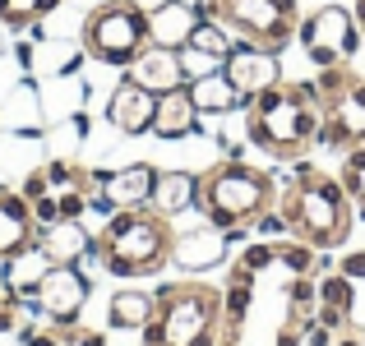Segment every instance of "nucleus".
Here are the masks:
<instances>
[{
	"instance_id": "aec40b11",
	"label": "nucleus",
	"mask_w": 365,
	"mask_h": 346,
	"mask_svg": "<svg viewBox=\"0 0 365 346\" xmlns=\"http://www.w3.org/2000/svg\"><path fill=\"white\" fill-rule=\"evenodd\" d=\"M199 19H204V14H199L190 0H171L167 9L148 14V23H153V42H158V46H185Z\"/></svg>"
},
{
	"instance_id": "c85d7f7f",
	"label": "nucleus",
	"mask_w": 365,
	"mask_h": 346,
	"mask_svg": "<svg viewBox=\"0 0 365 346\" xmlns=\"http://www.w3.org/2000/svg\"><path fill=\"white\" fill-rule=\"evenodd\" d=\"M19 310H24V300L0 282V332H14L19 328Z\"/></svg>"
},
{
	"instance_id": "f3484780",
	"label": "nucleus",
	"mask_w": 365,
	"mask_h": 346,
	"mask_svg": "<svg viewBox=\"0 0 365 346\" xmlns=\"http://www.w3.org/2000/svg\"><path fill=\"white\" fill-rule=\"evenodd\" d=\"M37 249L51 263H79L83 254H93V236L83 226V217L79 222H51V226L37 231Z\"/></svg>"
},
{
	"instance_id": "bb28decb",
	"label": "nucleus",
	"mask_w": 365,
	"mask_h": 346,
	"mask_svg": "<svg viewBox=\"0 0 365 346\" xmlns=\"http://www.w3.org/2000/svg\"><path fill=\"white\" fill-rule=\"evenodd\" d=\"M338 180L351 194V204L365 213V143L361 148H347V157H342V167H338Z\"/></svg>"
},
{
	"instance_id": "20e7f679",
	"label": "nucleus",
	"mask_w": 365,
	"mask_h": 346,
	"mask_svg": "<svg viewBox=\"0 0 365 346\" xmlns=\"http://www.w3.org/2000/svg\"><path fill=\"white\" fill-rule=\"evenodd\" d=\"M222 332V286L185 277L153 291V319L143 323L139 346H217Z\"/></svg>"
},
{
	"instance_id": "5701e85b",
	"label": "nucleus",
	"mask_w": 365,
	"mask_h": 346,
	"mask_svg": "<svg viewBox=\"0 0 365 346\" xmlns=\"http://www.w3.org/2000/svg\"><path fill=\"white\" fill-rule=\"evenodd\" d=\"M217 254H222L217 226H204V231H190V236H176V249H171V258H176L180 268H208V263H217Z\"/></svg>"
},
{
	"instance_id": "393cba45",
	"label": "nucleus",
	"mask_w": 365,
	"mask_h": 346,
	"mask_svg": "<svg viewBox=\"0 0 365 346\" xmlns=\"http://www.w3.org/2000/svg\"><path fill=\"white\" fill-rule=\"evenodd\" d=\"M338 273L351 277V314H347V328H351V332H365V249H361V254H347V258H342Z\"/></svg>"
},
{
	"instance_id": "f8f14e48",
	"label": "nucleus",
	"mask_w": 365,
	"mask_h": 346,
	"mask_svg": "<svg viewBox=\"0 0 365 346\" xmlns=\"http://www.w3.org/2000/svg\"><path fill=\"white\" fill-rule=\"evenodd\" d=\"M222 70H227V79L236 83V93H241L245 102L255 98V93L273 88V83H282V65H277V56L259 51V46H245V42H236V51L222 61Z\"/></svg>"
},
{
	"instance_id": "dca6fc26",
	"label": "nucleus",
	"mask_w": 365,
	"mask_h": 346,
	"mask_svg": "<svg viewBox=\"0 0 365 346\" xmlns=\"http://www.w3.org/2000/svg\"><path fill=\"white\" fill-rule=\"evenodd\" d=\"M195 130H199V107H195V98H190V88L162 93L148 134H158V139H190Z\"/></svg>"
},
{
	"instance_id": "a878e982",
	"label": "nucleus",
	"mask_w": 365,
	"mask_h": 346,
	"mask_svg": "<svg viewBox=\"0 0 365 346\" xmlns=\"http://www.w3.org/2000/svg\"><path fill=\"white\" fill-rule=\"evenodd\" d=\"M185 46H199V51H208V56H217V61H227V56L236 51V42H232V33H227L217 19H199L195 23V33H190V42Z\"/></svg>"
},
{
	"instance_id": "f03ea898",
	"label": "nucleus",
	"mask_w": 365,
	"mask_h": 346,
	"mask_svg": "<svg viewBox=\"0 0 365 346\" xmlns=\"http://www.w3.org/2000/svg\"><path fill=\"white\" fill-rule=\"evenodd\" d=\"M277 217L287 222V236L314 245L319 254L342 249L356 226V204L342 189L338 176L319 167H301L282 189H277Z\"/></svg>"
},
{
	"instance_id": "473e14b6",
	"label": "nucleus",
	"mask_w": 365,
	"mask_h": 346,
	"mask_svg": "<svg viewBox=\"0 0 365 346\" xmlns=\"http://www.w3.org/2000/svg\"><path fill=\"white\" fill-rule=\"evenodd\" d=\"M0 51H5V37H0Z\"/></svg>"
},
{
	"instance_id": "6ab92c4d",
	"label": "nucleus",
	"mask_w": 365,
	"mask_h": 346,
	"mask_svg": "<svg viewBox=\"0 0 365 346\" xmlns=\"http://www.w3.org/2000/svg\"><path fill=\"white\" fill-rule=\"evenodd\" d=\"M46 268H51V258H46L37 245H28V249H19L14 258H5V273H0V282H5L9 291L19 295V300H33V291H37V282L46 277Z\"/></svg>"
},
{
	"instance_id": "f257e3e1",
	"label": "nucleus",
	"mask_w": 365,
	"mask_h": 346,
	"mask_svg": "<svg viewBox=\"0 0 365 346\" xmlns=\"http://www.w3.org/2000/svg\"><path fill=\"white\" fill-rule=\"evenodd\" d=\"M319 88L314 83H273L245 102V139L273 162H301L319 143Z\"/></svg>"
},
{
	"instance_id": "412c9836",
	"label": "nucleus",
	"mask_w": 365,
	"mask_h": 346,
	"mask_svg": "<svg viewBox=\"0 0 365 346\" xmlns=\"http://www.w3.org/2000/svg\"><path fill=\"white\" fill-rule=\"evenodd\" d=\"M148 319H153V291H134V286H125V291L111 295V305H107V323H111V328L143 332Z\"/></svg>"
},
{
	"instance_id": "2f4dec72",
	"label": "nucleus",
	"mask_w": 365,
	"mask_h": 346,
	"mask_svg": "<svg viewBox=\"0 0 365 346\" xmlns=\"http://www.w3.org/2000/svg\"><path fill=\"white\" fill-rule=\"evenodd\" d=\"M338 346H361V332H356V337H347V342H338Z\"/></svg>"
},
{
	"instance_id": "4468645a",
	"label": "nucleus",
	"mask_w": 365,
	"mask_h": 346,
	"mask_svg": "<svg viewBox=\"0 0 365 346\" xmlns=\"http://www.w3.org/2000/svg\"><path fill=\"white\" fill-rule=\"evenodd\" d=\"M37 245V217H33V204H28L19 189L0 185V263L14 258L19 249Z\"/></svg>"
},
{
	"instance_id": "1a4fd4ad",
	"label": "nucleus",
	"mask_w": 365,
	"mask_h": 346,
	"mask_svg": "<svg viewBox=\"0 0 365 346\" xmlns=\"http://www.w3.org/2000/svg\"><path fill=\"white\" fill-rule=\"evenodd\" d=\"M296 37H301L305 56H310L319 70H329V65H351V56H356V46H361L356 14L342 9V5H319L314 14H305Z\"/></svg>"
},
{
	"instance_id": "7c9ffc66",
	"label": "nucleus",
	"mask_w": 365,
	"mask_h": 346,
	"mask_svg": "<svg viewBox=\"0 0 365 346\" xmlns=\"http://www.w3.org/2000/svg\"><path fill=\"white\" fill-rule=\"evenodd\" d=\"M351 14H356V28H361V37H365V0H356V5H351Z\"/></svg>"
},
{
	"instance_id": "4be33fe9",
	"label": "nucleus",
	"mask_w": 365,
	"mask_h": 346,
	"mask_svg": "<svg viewBox=\"0 0 365 346\" xmlns=\"http://www.w3.org/2000/svg\"><path fill=\"white\" fill-rule=\"evenodd\" d=\"M195 185L199 176H185V171H158V185H153V208L158 213H185L195 208Z\"/></svg>"
},
{
	"instance_id": "ddd939ff",
	"label": "nucleus",
	"mask_w": 365,
	"mask_h": 346,
	"mask_svg": "<svg viewBox=\"0 0 365 346\" xmlns=\"http://www.w3.org/2000/svg\"><path fill=\"white\" fill-rule=\"evenodd\" d=\"M125 79H134L139 88L148 93H171V88H185V70H180V46H158L148 42L139 56H134V65L125 70Z\"/></svg>"
},
{
	"instance_id": "a211bd4d",
	"label": "nucleus",
	"mask_w": 365,
	"mask_h": 346,
	"mask_svg": "<svg viewBox=\"0 0 365 346\" xmlns=\"http://www.w3.org/2000/svg\"><path fill=\"white\" fill-rule=\"evenodd\" d=\"M185 88H190V98H195L199 115H227V111H236V107L245 102L241 93H236V83L227 79V70L204 74V79H190Z\"/></svg>"
},
{
	"instance_id": "6e6552de",
	"label": "nucleus",
	"mask_w": 365,
	"mask_h": 346,
	"mask_svg": "<svg viewBox=\"0 0 365 346\" xmlns=\"http://www.w3.org/2000/svg\"><path fill=\"white\" fill-rule=\"evenodd\" d=\"M319 88V143L347 152L365 143V74H356L351 65H329L314 79Z\"/></svg>"
},
{
	"instance_id": "7ed1b4c3",
	"label": "nucleus",
	"mask_w": 365,
	"mask_h": 346,
	"mask_svg": "<svg viewBox=\"0 0 365 346\" xmlns=\"http://www.w3.org/2000/svg\"><path fill=\"white\" fill-rule=\"evenodd\" d=\"M171 249H176V226L153 204L116 208L93 236V258L111 277H158L171 263Z\"/></svg>"
},
{
	"instance_id": "39448f33",
	"label": "nucleus",
	"mask_w": 365,
	"mask_h": 346,
	"mask_svg": "<svg viewBox=\"0 0 365 346\" xmlns=\"http://www.w3.org/2000/svg\"><path fill=\"white\" fill-rule=\"evenodd\" d=\"M277 204V180L264 167H250L241 157H227L208 167L195 185V208L217 231H245L259 226Z\"/></svg>"
},
{
	"instance_id": "b1692460",
	"label": "nucleus",
	"mask_w": 365,
	"mask_h": 346,
	"mask_svg": "<svg viewBox=\"0 0 365 346\" xmlns=\"http://www.w3.org/2000/svg\"><path fill=\"white\" fill-rule=\"evenodd\" d=\"M65 0H0V28H33V23H42L46 14H56Z\"/></svg>"
},
{
	"instance_id": "9d476101",
	"label": "nucleus",
	"mask_w": 365,
	"mask_h": 346,
	"mask_svg": "<svg viewBox=\"0 0 365 346\" xmlns=\"http://www.w3.org/2000/svg\"><path fill=\"white\" fill-rule=\"evenodd\" d=\"M88 277L79 273V263H51L46 268V277L37 282L33 300H24L28 310H37L42 319L51 323H79L83 305H88Z\"/></svg>"
},
{
	"instance_id": "2eb2a0df",
	"label": "nucleus",
	"mask_w": 365,
	"mask_h": 346,
	"mask_svg": "<svg viewBox=\"0 0 365 346\" xmlns=\"http://www.w3.org/2000/svg\"><path fill=\"white\" fill-rule=\"evenodd\" d=\"M153 111H158V93L139 88L134 79H125L107 102V120L116 125L120 134H148L153 130Z\"/></svg>"
},
{
	"instance_id": "9b49d317",
	"label": "nucleus",
	"mask_w": 365,
	"mask_h": 346,
	"mask_svg": "<svg viewBox=\"0 0 365 346\" xmlns=\"http://www.w3.org/2000/svg\"><path fill=\"white\" fill-rule=\"evenodd\" d=\"M153 185H158V167H148V162H134V167H120V171H98L93 208L116 213V208L153 204Z\"/></svg>"
},
{
	"instance_id": "c756f323",
	"label": "nucleus",
	"mask_w": 365,
	"mask_h": 346,
	"mask_svg": "<svg viewBox=\"0 0 365 346\" xmlns=\"http://www.w3.org/2000/svg\"><path fill=\"white\" fill-rule=\"evenodd\" d=\"M134 9H143V14H158V9H167L171 0H130Z\"/></svg>"
},
{
	"instance_id": "423d86ee",
	"label": "nucleus",
	"mask_w": 365,
	"mask_h": 346,
	"mask_svg": "<svg viewBox=\"0 0 365 346\" xmlns=\"http://www.w3.org/2000/svg\"><path fill=\"white\" fill-rule=\"evenodd\" d=\"M204 19H217L236 42L282 56L301 33V0H190Z\"/></svg>"
},
{
	"instance_id": "0eeeda50",
	"label": "nucleus",
	"mask_w": 365,
	"mask_h": 346,
	"mask_svg": "<svg viewBox=\"0 0 365 346\" xmlns=\"http://www.w3.org/2000/svg\"><path fill=\"white\" fill-rule=\"evenodd\" d=\"M79 42H83V56H93L98 65L130 70L134 56L153 42V23L130 0H102L98 9H88V19L79 28Z\"/></svg>"
},
{
	"instance_id": "cd10ccee",
	"label": "nucleus",
	"mask_w": 365,
	"mask_h": 346,
	"mask_svg": "<svg viewBox=\"0 0 365 346\" xmlns=\"http://www.w3.org/2000/svg\"><path fill=\"white\" fill-rule=\"evenodd\" d=\"M180 70H185V83H190V79H204V74H217L222 61L208 56V51H199V46H180Z\"/></svg>"
}]
</instances>
